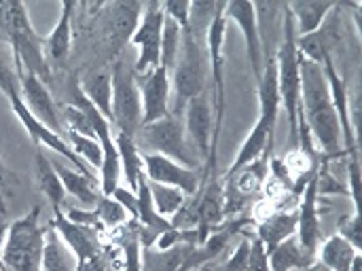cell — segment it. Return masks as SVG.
I'll list each match as a JSON object with an SVG mask.
<instances>
[{
	"label": "cell",
	"mask_w": 362,
	"mask_h": 271,
	"mask_svg": "<svg viewBox=\"0 0 362 271\" xmlns=\"http://www.w3.org/2000/svg\"><path fill=\"white\" fill-rule=\"evenodd\" d=\"M51 163H53V168H55V172H57V176H59V180L64 185V191L68 195L76 197L85 208H95V204H98V200L102 195V191L98 189L100 187L98 178L91 176V174L78 172L70 163L66 166V163H59L55 159H51Z\"/></svg>",
	"instance_id": "44dd1931"
},
{
	"label": "cell",
	"mask_w": 362,
	"mask_h": 271,
	"mask_svg": "<svg viewBox=\"0 0 362 271\" xmlns=\"http://www.w3.org/2000/svg\"><path fill=\"white\" fill-rule=\"evenodd\" d=\"M112 79V123L117 134L136 138L142 125V98L134 74V66L117 59L110 72Z\"/></svg>",
	"instance_id": "8992f818"
},
{
	"label": "cell",
	"mask_w": 362,
	"mask_h": 271,
	"mask_svg": "<svg viewBox=\"0 0 362 271\" xmlns=\"http://www.w3.org/2000/svg\"><path fill=\"white\" fill-rule=\"evenodd\" d=\"M361 250H356L350 242H346L339 233L329 236L322 244H318L316 261L322 263L329 271H350L354 257Z\"/></svg>",
	"instance_id": "484cf974"
},
{
	"label": "cell",
	"mask_w": 362,
	"mask_h": 271,
	"mask_svg": "<svg viewBox=\"0 0 362 271\" xmlns=\"http://www.w3.org/2000/svg\"><path fill=\"white\" fill-rule=\"evenodd\" d=\"M106 271H121L117 265H115V261H112V257L108 255V267H106Z\"/></svg>",
	"instance_id": "f6af8a7d"
},
{
	"label": "cell",
	"mask_w": 362,
	"mask_h": 271,
	"mask_svg": "<svg viewBox=\"0 0 362 271\" xmlns=\"http://www.w3.org/2000/svg\"><path fill=\"white\" fill-rule=\"evenodd\" d=\"M0 30L8 38L15 55L17 70H25L38 76L42 83L51 81L49 64L40 47V38L36 36L30 15L23 2L19 0H0Z\"/></svg>",
	"instance_id": "7a4b0ae2"
},
{
	"label": "cell",
	"mask_w": 362,
	"mask_h": 271,
	"mask_svg": "<svg viewBox=\"0 0 362 271\" xmlns=\"http://www.w3.org/2000/svg\"><path fill=\"white\" fill-rule=\"evenodd\" d=\"M142 15L140 2H112L102 4L104 17V40L110 45L112 53H119L132 38Z\"/></svg>",
	"instance_id": "9a60e30c"
},
{
	"label": "cell",
	"mask_w": 362,
	"mask_h": 271,
	"mask_svg": "<svg viewBox=\"0 0 362 271\" xmlns=\"http://www.w3.org/2000/svg\"><path fill=\"white\" fill-rule=\"evenodd\" d=\"M182 119H185L187 138L197 149L199 161H204V166H206L210 161L212 140H214V108H212V96L208 91H204V93L191 98L185 104Z\"/></svg>",
	"instance_id": "30bf717a"
},
{
	"label": "cell",
	"mask_w": 362,
	"mask_h": 271,
	"mask_svg": "<svg viewBox=\"0 0 362 271\" xmlns=\"http://www.w3.org/2000/svg\"><path fill=\"white\" fill-rule=\"evenodd\" d=\"M78 87H81L83 96L89 100V104L93 108H98L102 113V117H106L112 123V79H110V74L93 72L89 76H85Z\"/></svg>",
	"instance_id": "4316f807"
},
{
	"label": "cell",
	"mask_w": 362,
	"mask_h": 271,
	"mask_svg": "<svg viewBox=\"0 0 362 271\" xmlns=\"http://www.w3.org/2000/svg\"><path fill=\"white\" fill-rule=\"evenodd\" d=\"M134 140L142 153L163 155V157L174 159L193 170H197V166H199V159L191 153V146H189L185 119L178 113L176 115L170 113L168 117H163L155 123L140 125Z\"/></svg>",
	"instance_id": "5b68a950"
},
{
	"label": "cell",
	"mask_w": 362,
	"mask_h": 271,
	"mask_svg": "<svg viewBox=\"0 0 362 271\" xmlns=\"http://www.w3.org/2000/svg\"><path fill=\"white\" fill-rule=\"evenodd\" d=\"M142 98V125L155 123L170 115V72L161 66L155 70L136 76Z\"/></svg>",
	"instance_id": "2e32d148"
},
{
	"label": "cell",
	"mask_w": 362,
	"mask_h": 271,
	"mask_svg": "<svg viewBox=\"0 0 362 271\" xmlns=\"http://www.w3.org/2000/svg\"><path fill=\"white\" fill-rule=\"evenodd\" d=\"M225 17L238 23L246 42V55H248L250 68L259 83L263 74V45H261V32H259L255 4L252 2H225Z\"/></svg>",
	"instance_id": "ac0fdd59"
},
{
	"label": "cell",
	"mask_w": 362,
	"mask_h": 271,
	"mask_svg": "<svg viewBox=\"0 0 362 271\" xmlns=\"http://www.w3.org/2000/svg\"><path fill=\"white\" fill-rule=\"evenodd\" d=\"M339 21H331V23H322L316 32L305 34V36H297V53L301 59L314 62L318 66H322L325 59L333 57V49L339 42Z\"/></svg>",
	"instance_id": "ffe728a7"
},
{
	"label": "cell",
	"mask_w": 362,
	"mask_h": 271,
	"mask_svg": "<svg viewBox=\"0 0 362 271\" xmlns=\"http://www.w3.org/2000/svg\"><path fill=\"white\" fill-rule=\"evenodd\" d=\"M51 227L55 229V233L62 238V242L70 248V253L74 255V259L81 261H89L95 259L100 255H104V246L100 240V231L87 225H78L74 221H70L62 208L53 210V221Z\"/></svg>",
	"instance_id": "4fadbf2b"
},
{
	"label": "cell",
	"mask_w": 362,
	"mask_h": 271,
	"mask_svg": "<svg viewBox=\"0 0 362 271\" xmlns=\"http://www.w3.org/2000/svg\"><path fill=\"white\" fill-rule=\"evenodd\" d=\"M115 140H117V149H119V157H121V172L125 174V180H127V189L136 193L138 183L144 176L142 153L136 146V140L125 134H117Z\"/></svg>",
	"instance_id": "f546056e"
},
{
	"label": "cell",
	"mask_w": 362,
	"mask_h": 271,
	"mask_svg": "<svg viewBox=\"0 0 362 271\" xmlns=\"http://www.w3.org/2000/svg\"><path fill=\"white\" fill-rule=\"evenodd\" d=\"M337 6H339L337 2H329V0L291 2V4H286L288 13H291V17H293L297 36H305V34L316 32Z\"/></svg>",
	"instance_id": "603a6c76"
},
{
	"label": "cell",
	"mask_w": 362,
	"mask_h": 271,
	"mask_svg": "<svg viewBox=\"0 0 362 271\" xmlns=\"http://www.w3.org/2000/svg\"><path fill=\"white\" fill-rule=\"evenodd\" d=\"M248 271H272L269 267V255L261 240L257 236L250 238V261H248Z\"/></svg>",
	"instance_id": "f35d334b"
},
{
	"label": "cell",
	"mask_w": 362,
	"mask_h": 271,
	"mask_svg": "<svg viewBox=\"0 0 362 271\" xmlns=\"http://www.w3.org/2000/svg\"><path fill=\"white\" fill-rule=\"evenodd\" d=\"M301 76V98H299V121L305 123L312 140L325 153L322 161L337 159L344 153L341 149V127L337 113L333 108L329 83L322 66L301 59L299 62Z\"/></svg>",
	"instance_id": "6da1fadb"
},
{
	"label": "cell",
	"mask_w": 362,
	"mask_h": 271,
	"mask_svg": "<svg viewBox=\"0 0 362 271\" xmlns=\"http://www.w3.org/2000/svg\"><path fill=\"white\" fill-rule=\"evenodd\" d=\"M66 142L70 144L72 153L87 166H91L93 170H100L102 166V149L100 142L93 136H85V134H76V132H64Z\"/></svg>",
	"instance_id": "1f68e13d"
},
{
	"label": "cell",
	"mask_w": 362,
	"mask_h": 271,
	"mask_svg": "<svg viewBox=\"0 0 362 271\" xmlns=\"http://www.w3.org/2000/svg\"><path fill=\"white\" fill-rule=\"evenodd\" d=\"M295 233H297V210L295 212H288V210L269 212L265 219L257 223V238L261 240L267 253L274 250L278 244L286 242L288 238H293Z\"/></svg>",
	"instance_id": "7402d4cb"
},
{
	"label": "cell",
	"mask_w": 362,
	"mask_h": 271,
	"mask_svg": "<svg viewBox=\"0 0 362 271\" xmlns=\"http://www.w3.org/2000/svg\"><path fill=\"white\" fill-rule=\"evenodd\" d=\"M282 42L274 55L276 70H278V91H280V104L284 106L288 115V129L295 149L299 146V98H301V76H299V53H297V32L293 17L282 6Z\"/></svg>",
	"instance_id": "3957f363"
},
{
	"label": "cell",
	"mask_w": 362,
	"mask_h": 271,
	"mask_svg": "<svg viewBox=\"0 0 362 271\" xmlns=\"http://www.w3.org/2000/svg\"><path fill=\"white\" fill-rule=\"evenodd\" d=\"M108 197H112L115 202H119L125 208V212L129 214V219L138 223V200H136V193L134 191H129L127 187H121L119 185Z\"/></svg>",
	"instance_id": "ab89813d"
},
{
	"label": "cell",
	"mask_w": 362,
	"mask_h": 271,
	"mask_svg": "<svg viewBox=\"0 0 362 271\" xmlns=\"http://www.w3.org/2000/svg\"><path fill=\"white\" fill-rule=\"evenodd\" d=\"M202 271H210V270H202Z\"/></svg>",
	"instance_id": "7dc6e473"
},
{
	"label": "cell",
	"mask_w": 362,
	"mask_h": 271,
	"mask_svg": "<svg viewBox=\"0 0 362 271\" xmlns=\"http://www.w3.org/2000/svg\"><path fill=\"white\" fill-rule=\"evenodd\" d=\"M301 271H329V270H327V267H325L322 263H318V261H314L312 265H308L305 270H301Z\"/></svg>",
	"instance_id": "ee69618b"
},
{
	"label": "cell",
	"mask_w": 362,
	"mask_h": 271,
	"mask_svg": "<svg viewBox=\"0 0 362 271\" xmlns=\"http://www.w3.org/2000/svg\"><path fill=\"white\" fill-rule=\"evenodd\" d=\"M0 91L4 96H11L13 91H19V79L17 74L6 66V62L0 55Z\"/></svg>",
	"instance_id": "60d3db41"
},
{
	"label": "cell",
	"mask_w": 362,
	"mask_h": 271,
	"mask_svg": "<svg viewBox=\"0 0 362 271\" xmlns=\"http://www.w3.org/2000/svg\"><path fill=\"white\" fill-rule=\"evenodd\" d=\"M348 195L354 204V212H361V159L348 161Z\"/></svg>",
	"instance_id": "74e56055"
},
{
	"label": "cell",
	"mask_w": 362,
	"mask_h": 271,
	"mask_svg": "<svg viewBox=\"0 0 362 271\" xmlns=\"http://www.w3.org/2000/svg\"><path fill=\"white\" fill-rule=\"evenodd\" d=\"M0 271H8V270H6V267H2V265H0Z\"/></svg>",
	"instance_id": "bcb514c9"
},
{
	"label": "cell",
	"mask_w": 362,
	"mask_h": 271,
	"mask_svg": "<svg viewBox=\"0 0 362 271\" xmlns=\"http://www.w3.org/2000/svg\"><path fill=\"white\" fill-rule=\"evenodd\" d=\"M267 255H269V267H272V271H301L316 261L314 255L305 253L299 246L295 236L288 238L286 242L278 244Z\"/></svg>",
	"instance_id": "83f0119b"
},
{
	"label": "cell",
	"mask_w": 362,
	"mask_h": 271,
	"mask_svg": "<svg viewBox=\"0 0 362 271\" xmlns=\"http://www.w3.org/2000/svg\"><path fill=\"white\" fill-rule=\"evenodd\" d=\"M76 4L74 2H62L59 4V19L55 28L51 30L47 38V53L53 62L62 64L72 47V15H74Z\"/></svg>",
	"instance_id": "cb8c5ba5"
},
{
	"label": "cell",
	"mask_w": 362,
	"mask_h": 271,
	"mask_svg": "<svg viewBox=\"0 0 362 271\" xmlns=\"http://www.w3.org/2000/svg\"><path fill=\"white\" fill-rule=\"evenodd\" d=\"M34 183H36L38 191L47 197V202L53 206V210L62 208L66 191H64V185H62L51 159L42 151H38L34 155Z\"/></svg>",
	"instance_id": "d4e9b609"
},
{
	"label": "cell",
	"mask_w": 362,
	"mask_h": 271,
	"mask_svg": "<svg viewBox=\"0 0 362 271\" xmlns=\"http://www.w3.org/2000/svg\"><path fill=\"white\" fill-rule=\"evenodd\" d=\"M161 11L165 17L174 19L182 32H189V17H191V2L189 0H170L161 2Z\"/></svg>",
	"instance_id": "d590c367"
},
{
	"label": "cell",
	"mask_w": 362,
	"mask_h": 271,
	"mask_svg": "<svg viewBox=\"0 0 362 271\" xmlns=\"http://www.w3.org/2000/svg\"><path fill=\"white\" fill-rule=\"evenodd\" d=\"M350 271H362V253H358L356 257H354V261H352V267Z\"/></svg>",
	"instance_id": "7bdbcfd3"
},
{
	"label": "cell",
	"mask_w": 362,
	"mask_h": 271,
	"mask_svg": "<svg viewBox=\"0 0 362 271\" xmlns=\"http://www.w3.org/2000/svg\"><path fill=\"white\" fill-rule=\"evenodd\" d=\"M148 189H151V197H153V206L161 217H174L178 214L185 204H187V195L176 189V187H168V185H159V183H151L148 180Z\"/></svg>",
	"instance_id": "4dcf8cb0"
},
{
	"label": "cell",
	"mask_w": 362,
	"mask_h": 271,
	"mask_svg": "<svg viewBox=\"0 0 362 271\" xmlns=\"http://www.w3.org/2000/svg\"><path fill=\"white\" fill-rule=\"evenodd\" d=\"M161 32H163V11L161 2L142 4V15L129 45L138 47V59L134 64V74L142 76L155 70L161 62Z\"/></svg>",
	"instance_id": "ba28073f"
},
{
	"label": "cell",
	"mask_w": 362,
	"mask_h": 271,
	"mask_svg": "<svg viewBox=\"0 0 362 271\" xmlns=\"http://www.w3.org/2000/svg\"><path fill=\"white\" fill-rule=\"evenodd\" d=\"M108 267V255H100L95 259H89V261H81L76 265V271H106Z\"/></svg>",
	"instance_id": "b9f144b4"
},
{
	"label": "cell",
	"mask_w": 362,
	"mask_h": 271,
	"mask_svg": "<svg viewBox=\"0 0 362 271\" xmlns=\"http://www.w3.org/2000/svg\"><path fill=\"white\" fill-rule=\"evenodd\" d=\"M142 166H144L146 180L168 185V187H176L185 195H197L199 189L204 187V178L197 174V170L187 168V166H182L174 159H168L163 155L142 153Z\"/></svg>",
	"instance_id": "8fae6325"
},
{
	"label": "cell",
	"mask_w": 362,
	"mask_h": 271,
	"mask_svg": "<svg viewBox=\"0 0 362 271\" xmlns=\"http://www.w3.org/2000/svg\"><path fill=\"white\" fill-rule=\"evenodd\" d=\"M322 70H325V76H327V83H329L333 108H335L337 119H339L344 153L348 155V159H361V155H358V153H361V146H358V140H356V136H354L352 121H350V106H352V102H350L348 85H346L344 76L337 72L333 57H329V59L322 62Z\"/></svg>",
	"instance_id": "7c38bea8"
},
{
	"label": "cell",
	"mask_w": 362,
	"mask_h": 271,
	"mask_svg": "<svg viewBox=\"0 0 362 271\" xmlns=\"http://www.w3.org/2000/svg\"><path fill=\"white\" fill-rule=\"evenodd\" d=\"M93 210L98 212L102 229H117L119 225H125L129 221V214L125 212V208L108 195H100Z\"/></svg>",
	"instance_id": "836d02e7"
},
{
	"label": "cell",
	"mask_w": 362,
	"mask_h": 271,
	"mask_svg": "<svg viewBox=\"0 0 362 271\" xmlns=\"http://www.w3.org/2000/svg\"><path fill=\"white\" fill-rule=\"evenodd\" d=\"M78 261L70 248L62 242L55 229L49 225L45 231V250H42V271H76Z\"/></svg>",
	"instance_id": "f1b7e54d"
},
{
	"label": "cell",
	"mask_w": 362,
	"mask_h": 271,
	"mask_svg": "<svg viewBox=\"0 0 362 271\" xmlns=\"http://www.w3.org/2000/svg\"><path fill=\"white\" fill-rule=\"evenodd\" d=\"M40 208H32L6 229L0 250V265L8 271H42L45 231L38 223Z\"/></svg>",
	"instance_id": "277c9868"
},
{
	"label": "cell",
	"mask_w": 362,
	"mask_h": 271,
	"mask_svg": "<svg viewBox=\"0 0 362 271\" xmlns=\"http://www.w3.org/2000/svg\"><path fill=\"white\" fill-rule=\"evenodd\" d=\"M274 134H276V129H272L263 119H259L255 123V127L250 129V134L246 136V140L242 142V146H240L235 159L231 161L229 170L225 172L223 180H227L233 174H238L240 170L248 168L263 155H272L274 153Z\"/></svg>",
	"instance_id": "d6986e66"
},
{
	"label": "cell",
	"mask_w": 362,
	"mask_h": 271,
	"mask_svg": "<svg viewBox=\"0 0 362 271\" xmlns=\"http://www.w3.org/2000/svg\"><path fill=\"white\" fill-rule=\"evenodd\" d=\"M318 195H320L318 193V178L314 174L301 191V200H299V208H297V233H295L299 246L314 257H316V250L320 244Z\"/></svg>",
	"instance_id": "e0dca14e"
},
{
	"label": "cell",
	"mask_w": 362,
	"mask_h": 271,
	"mask_svg": "<svg viewBox=\"0 0 362 271\" xmlns=\"http://www.w3.org/2000/svg\"><path fill=\"white\" fill-rule=\"evenodd\" d=\"M6 100H8V104H11V110H13V115L17 117V121L23 125V129L28 132V136L32 138V142L34 144H38V146H45V149H49L51 153H57L59 157H64V159H68V163L70 166H74L78 172H83V174H91V170L87 168V163H83L74 153H72V149H70V144L66 142V138L64 136H59V134H55L53 129H49L47 125H42L28 108H25V104H23V100H21V96H19V91H13L11 96H6ZM93 176V174H91Z\"/></svg>",
	"instance_id": "9c48e42d"
},
{
	"label": "cell",
	"mask_w": 362,
	"mask_h": 271,
	"mask_svg": "<svg viewBox=\"0 0 362 271\" xmlns=\"http://www.w3.org/2000/svg\"><path fill=\"white\" fill-rule=\"evenodd\" d=\"M180 38H182V30L180 25L163 15V32H161V62L159 66L165 68L168 72L174 70L176 64V55L180 49Z\"/></svg>",
	"instance_id": "d6a6232c"
},
{
	"label": "cell",
	"mask_w": 362,
	"mask_h": 271,
	"mask_svg": "<svg viewBox=\"0 0 362 271\" xmlns=\"http://www.w3.org/2000/svg\"><path fill=\"white\" fill-rule=\"evenodd\" d=\"M339 236L350 242L356 250H362V221L361 212H354L339 221Z\"/></svg>",
	"instance_id": "e575fe53"
},
{
	"label": "cell",
	"mask_w": 362,
	"mask_h": 271,
	"mask_svg": "<svg viewBox=\"0 0 362 271\" xmlns=\"http://www.w3.org/2000/svg\"><path fill=\"white\" fill-rule=\"evenodd\" d=\"M17 79H19V96L25 104V108L49 129H53L55 134L64 136V125L59 119V110L53 104V98L47 89V83H42L38 76L25 72V70H17Z\"/></svg>",
	"instance_id": "5bb4252c"
},
{
	"label": "cell",
	"mask_w": 362,
	"mask_h": 271,
	"mask_svg": "<svg viewBox=\"0 0 362 271\" xmlns=\"http://www.w3.org/2000/svg\"><path fill=\"white\" fill-rule=\"evenodd\" d=\"M172 85L176 89L178 98V115L185 110V104L206 91V66L202 57V47L199 40L191 32H182L180 38V49L176 55L174 64V79Z\"/></svg>",
	"instance_id": "52a82bcc"
},
{
	"label": "cell",
	"mask_w": 362,
	"mask_h": 271,
	"mask_svg": "<svg viewBox=\"0 0 362 271\" xmlns=\"http://www.w3.org/2000/svg\"><path fill=\"white\" fill-rule=\"evenodd\" d=\"M248 261H250V238H244L218 271H248Z\"/></svg>",
	"instance_id": "8d00e7d4"
}]
</instances>
